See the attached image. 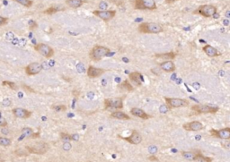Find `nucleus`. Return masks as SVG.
Listing matches in <instances>:
<instances>
[{"instance_id": "4", "label": "nucleus", "mask_w": 230, "mask_h": 162, "mask_svg": "<svg viewBox=\"0 0 230 162\" xmlns=\"http://www.w3.org/2000/svg\"><path fill=\"white\" fill-rule=\"evenodd\" d=\"M134 7L138 10H155L157 4L155 0H134Z\"/></svg>"}, {"instance_id": "33", "label": "nucleus", "mask_w": 230, "mask_h": 162, "mask_svg": "<svg viewBox=\"0 0 230 162\" xmlns=\"http://www.w3.org/2000/svg\"><path fill=\"white\" fill-rule=\"evenodd\" d=\"M13 38H14V34H13L12 31H8V32L5 34V39H6V40L12 41Z\"/></svg>"}, {"instance_id": "42", "label": "nucleus", "mask_w": 230, "mask_h": 162, "mask_svg": "<svg viewBox=\"0 0 230 162\" xmlns=\"http://www.w3.org/2000/svg\"><path fill=\"white\" fill-rule=\"evenodd\" d=\"M157 147H156V146H153V147L149 148V152H150L151 153H156V152H157Z\"/></svg>"}, {"instance_id": "18", "label": "nucleus", "mask_w": 230, "mask_h": 162, "mask_svg": "<svg viewBox=\"0 0 230 162\" xmlns=\"http://www.w3.org/2000/svg\"><path fill=\"white\" fill-rule=\"evenodd\" d=\"M130 113H131V115H133L135 117H139L141 119H148V118L151 117L144 110H142L141 108H133L130 110Z\"/></svg>"}, {"instance_id": "36", "label": "nucleus", "mask_w": 230, "mask_h": 162, "mask_svg": "<svg viewBox=\"0 0 230 162\" xmlns=\"http://www.w3.org/2000/svg\"><path fill=\"white\" fill-rule=\"evenodd\" d=\"M63 150L64 151H69V150H71V148H72V145L68 143V142H65L64 143H63Z\"/></svg>"}, {"instance_id": "7", "label": "nucleus", "mask_w": 230, "mask_h": 162, "mask_svg": "<svg viewBox=\"0 0 230 162\" xmlns=\"http://www.w3.org/2000/svg\"><path fill=\"white\" fill-rule=\"evenodd\" d=\"M123 108L122 99L115 98V99H106L104 100V108L109 109H121Z\"/></svg>"}, {"instance_id": "24", "label": "nucleus", "mask_w": 230, "mask_h": 162, "mask_svg": "<svg viewBox=\"0 0 230 162\" xmlns=\"http://www.w3.org/2000/svg\"><path fill=\"white\" fill-rule=\"evenodd\" d=\"M194 161L195 162H212V160H211V158H208V157L203 156L202 154L196 153V156H195Z\"/></svg>"}, {"instance_id": "10", "label": "nucleus", "mask_w": 230, "mask_h": 162, "mask_svg": "<svg viewBox=\"0 0 230 162\" xmlns=\"http://www.w3.org/2000/svg\"><path fill=\"white\" fill-rule=\"evenodd\" d=\"M41 70H42V65L38 62L31 63L25 67V73L27 75H30V76L38 74Z\"/></svg>"}, {"instance_id": "11", "label": "nucleus", "mask_w": 230, "mask_h": 162, "mask_svg": "<svg viewBox=\"0 0 230 162\" xmlns=\"http://www.w3.org/2000/svg\"><path fill=\"white\" fill-rule=\"evenodd\" d=\"M94 14L103 21H110L111 19H112L115 16L116 12L114 10H108V11L107 10H105V11L97 10V11L94 12Z\"/></svg>"}, {"instance_id": "32", "label": "nucleus", "mask_w": 230, "mask_h": 162, "mask_svg": "<svg viewBox=\"0 0 230 162\" xmlns=\"http://www.w3.org/2000/svg\"><path fill=\"white\" fill-rule=\"evenodd\" d=\"M58 10L57 8H54V7H50V8H48L47 10L44 11V13H47V14H52V13H57Z\"/></svg>"}, {"instance_id": "30", "label": "nucleus", "mask_w": 230, "mask_h": 162, "mask_svg": "<svg viewBox=\"0 0 230 162\" xmlns=\"http://www.w3.org/2000/svg\"><path fill=\"white\" fill-rule=\"evenodd\" d=\"M99 8L101 11H105L108 8V3H106L105 1H102L99 4Z\"/></svg>"}, {"instance_id": "6", "label": "nucleus", "mask_w": 230, "mask_h": 162, "mask_svg": "<svg viewBox=\"0 0 230 162\" xmlns=\"http://www.w3.org/2000/svg\"><path fill=\"white\" fill-rule=\"evenodd\" d=\"M166 104L170 108H184L189 106V101L184 99H177V98H165Z\"/></svg>"}, {"instance_id": "21", "label": "nucleus", "mask_w": 230, "mask_h": 162, "mask_svg": "<svg viewBox=\"0 0 230 162\" xmlns=\"http://www.w3.org/2000/svg\"><path fill=\"white\" fill-rule=\"evenodd\" d=\"M155 56L157 58H160L162 60L171 61L175 57V53L174 52H168V53H163V54H156Z\"/></svg>"}, {"instance_id": "40", "label": "nucleus", "mask_w": 230, "mask_h": 162, "mask_svg": "<svg viewBox=\"0 0 230 162\" xmlns=\"http://www.w3.org/2000/svg\"><path fill=\"white\" fill-rule=\"evenodd\" d=\"M53 108L54 109H56V111H63V110H66V107L65 106H62V105H60V106H56V107H53Z\"/></svg>"}, {"instance_id": "41", "label": "nucleus", "mask_w": 230, "mask_h": 162, "mask_svg": "<svg viewBox=\"0 0 230 162\" xmlns=\"http://www.w3.org/2000/svg\"><path fill=\"white\" fill-rule=\"evenodd\" d=\"M29 26H30V29L32 30L33 28L37 27V23H36L34 21H30V22H29Z\"/></svg>"}, {"instance_id": "8", "label": "nucleus", "mask_w": 230, "mask_h": 162, "mask_svg": "<svg viewBox=\"0 0 230 162\" xmlns=\"http://www.w3.org/2000/svg\"><path fill=\"white\" fill-rule=\"evenodd\" d=\"M192 109L194 110L197 113H202V114H208V113H216L219 111V108L218 107H212V106H209V105H193L192 107Z\"/></svg>"}, {"instance_id": "37", "label": "nucleus", "mask_w": 230, "mask_h": 162, "mask_svg": "<svg viewBox=\"0 0 230 162\" xmlns=\"http://www.w3.org/2000/svg\"><path fill=\"white\" fill-rule=\"evenodd\" d=\"M122 86L126 87L128 91H133V88H132V86H131V85L129 83V82H128L127 80H126V81H124V82H123Z\"/></svg>"}, {"instance_id": "38", "label": "nucleus", "mask_w": 230, "mask_h": 162, "mask_svg": "<svg viewBox=\"0 0 230 162\" xmlns=\"http://www.w3.org/2000/svg\"><path fill=\"white\" fill-rule=\"evenodd\" d=\"M7 22H8V19H7V18L3 17V16L0 15V26H3V25L7 24Z\"/></svg>"}, {"instance_id": "26", "label": "nucleus", "mask_w": 230, "mask_h": 162, "mask_svg": "<svg viewBox=\"0 0 230 162\" xmlns=\"http://www.w3.org/2000/svg\"><path fill=\"white\" fill-rule=\"evenodd\" d=\"M12 144V140L7 138V137H4V136H0V146L3 147H8Z\"/></svg>"}, {"instance_id": "5", "label": "nucleus", "mask_w": 230, "mask_h": 162, "mask_svg": "<svg viewBox=\"0 0 230 162\" xmlns=\"http://www.w3.org/2000/svg\"><path fill=\"white\" fill-rule=\"evenodd\" d=\"M34 49L38 53H40V55L44 56L45 58H50L54 55L53 48L51 47H49V45L44 44V43H39V44L35 45L34 46Z\"/></svg>"}, {"instance_id": "23", "label": "nucleus", "mask_w": 230, "mask_h": 162, "mask_svg": "<svg viewBox=\"0 0 230 162\" xmlns=\"http://www.w3.org/2000/svg\"><path fill=\"white\" fill-rule=\"evenodd\" d=\"M66 3L71 8H78L84 4V1L83 0H67Z\"/></svg>"}, {"instance_id": "43", "label": "nucleus", "mask_w": 230, "mask_h": 162, "mask_svg": "<svg viewBox=\"0 0 230 162\" xmlns=\"http://www.w3.org/2000/svg\"><path fill=\"white\" fill-rule=\"evenodd\" d=\"M2 134L3 135H7L8 134V130L7 129H5V127H2Z\"/></svg>"}, {"instance_id": "46", "label": "nucleus", "mask_w": 230, "mask_h": 162, "mask_svg": "<svg viewBox=\"0 0 230 162\" xmlns=\"http://www.w3.org/2000/svg\"><path fill=\"white\" fill-rule=\"evenodd\" d=\"M226 17H227L228 19H229V18L230 17V11L229 10H228V11H227V13H226Z\"/></svg>"}, {"instance_id": "14", "label": "nucleus", "mask_w": 230, "mask_h": 162, "mask_svg": "<svg viewBox=\"0 0 230 162\" xmlns=\"http://www.w3.org/2000/svg\"><path fill=\"white\" fill-rule=\"evenodd\" d=\"M184 129H185L186 131H193V132H197V131H201L203 128V126L201 122L199 121H193L187 124H184L183 126Z\"/></svg>"}, {"instance_id": "9", "label": "nucleus", "mask_w": 230, "mask_h": 162, "mask_svg": "<svg viewBox=\"0 0 230 162\" xmlns=\"http://www.w3.org/2000/svg\"><path fill=\"white\" fill-rule=\"evenodd\" d=\"M197 13L204 17H211L217 13V8L212 4H204L197 9Z\"/></svg>"}, {"instance_id": "19", "label": "nucleus", "mask_w": 230, "mask_h": 162, "mask_svg": "<svg viewBox=\"0 0 230 162\" xmlns=\"http://www.w3.org/2000/svg\"><path fill=\"white\" fill-rule=\"evenodd\" d=\"M203 51H204V53H205L207 56H211V57L218 56L220 55V53L214 47H212V46H211V45H206V46H204V47H203Z\"/></svg>"}, {"instance_id": "3", "label": "nucleus", "mask_w": 230, "mask_h": 162, "mask_svg": "<svg viewBox=\"0 0 230 162\" xmlns=\"http://www.w3.org/2000/svg\"><path fill=\"white\" fill-rule=\"evenodd\" d=\"M25 149L27 150L28 153L42 155V154H45L49 151V145L46 143L39 142L32 145H27L25 147Z\"/></svg>"}, {"instance_id": "16", "label": "nucleus", "mask_w": 230, "mask_h": 162, "mask_svg": "<svg viewBox=\"0 0 230 162\" xmlns=\"http://www.w3.org/2000/svg\"><path fill=\"white\" fill-rule=\"evenodd\" d=\"M104 72H105V70L103 68H97V67L90 65L87 69V75L90 78H96V77H99L100 75H102Z\"/></svg>"}, {"instance_id": "35", "label": "nucleus", "mask_w": 230, "mask_h": 162, "mask_svg": "<svg viewBox=\"0 0 230 162\" xmlns=\"http://www.w3.org/2000/svg\"><path fill=\"white\" fill-rule=\"evenodd\" d=\"M12 104V100L10 99H4L2 101V105L4 107H9Z\"/></svg>"}, {"instance_id": "44", "label": "nucleus", "mask_w": 230, "mask_h": 162, "mask_svg": "<svg viewBox=\"0 0 230 162\" xmlns=\"http://www.w3.org/2000/svg\"><path fill=\"white\" fill-rule=\"evenodd\" d=\"M71 136H72V140H74V141H77L79 139V135H74Z\"/></svg>"}, {"instance_id": "20", "label": "nucleus", "mask_w": 230, "mask_h": 162, "mask_svg": "<svg viewBox=\"0 0 230 162\" xmlns=\"http://www.w3.org/2000/svg\"><path fill=\"white\" fill-rule=\"evenodd\" d=\"M160 69H162L165 72L170 73V72H174L175 70V65L172 61H165L163 63L160 64Z\"/></svg>"}, {"instance_id": "12", "label": "nucleus", "mask_w": 230, "mask_h": 162, "mask_svg": "<svg viewBox=\"0 0 230 162\" xmlns=\"http://www.w3.org/2000/svg\"><path fill=\"white\" fill-rule=\"evenodd\" d=\"M12 113L13 115L17 117V118H21V119H27L31 116V112L22 108H15L12 109Z\"/></svg>"}, {"instance_id": "28", "label": "nucleus", "mask_w": 230, "mask_h": 162, "mask_svg": "<svg viewBox=\"0 0 230 162\" xmlns=\"http://www.w3.org/2000/svg\"><path fill=\"white\" fill-rule=\"evenodd\" d=\"M25 7H31L32 5V1L31 0H13Z\"/></svg>"}, {"instance_id": "1", "label": "nucleus", "mask_w": 230, "mask_h": 162, "mask_svg": "<svg viewBox=\"0 0 230 162\" xmlns=\"http://www.w3.org/2000/svg\"><path fill=\"white\" fill-rule=\"evenodd\" d=\"M139 31L141 33H160L163 31L161 24L157 22H143L139 26Z\"/></svg>"}, {"instance_id": "2", "label": "nucleus", "mask_w": 230, "mask_h": 162, "mask_svg": "<svg viewBox=\"0 0 230 162\" xmlns=\"http://www.w3.org/2000/svg\"><path fill=\"white\" fill-rule=\"evenodd\" d=\"M110 53V49L103 46H95L92 48V50L89 53V56L94 61H100L104 56H108Z\"/></svg>"}, {"instance_id": "27", "label": "nucleus", "mask_w": 230, "mask_h": 162, "mask_svg": "<svg viewBox=\"0 0 230 162\" xmlns=\"http://www.w3.org/2000/svg\"><path fill=\"white\" fill-rule=\"evenodd\" d=\"M33 135V131L30 127H25L22 130V137H31Z\"/></svg>"}, {"instance_id": "22", "label": "nucleus", "mask_w": 230, "mask_h": 162, "mask_svg": "<svg viewBox=\"0 0 230 162\" xmlns=\"http://www.w3.org/2000/svg\"><path fill=\"white\" fill-rule=\"evenodd\" d=\"M111 117L113 118H116V119H121V120H129L130 119V117L128 115H126L125 113L121 112V111H115V112L112 113Z\"/></svg>"}, {"instance_id": "13", "label": "nucleus", "mask_w": 230, "mask_h": 162, "mask_svg": "<svg viewBox=\"0 0 230 162\" xmlns=\"http://www.w3.org/2000/svg\"><path fill=\"white\" fill-rule=\"evenodd\" d=\"M211 135L215 137L223 139V140H229L230 138V128L229 127H226L224 129L221 130H214L212 129L211 131Z\"/></svg>"}, {"instance_id": "29", "label": "nucleus", "mask_w": 230, "mask_h": 162, "mask_svg": "<svg viewBox=\"0 0 230 162\" xmlns=\"http://www.w3.org/2000/svg\"><path fill=\"white\" fill-rule=\"evenodd\" d=\"M60 138L61 140L65 143V142H69L72 141V136L68 134H65V133H61L60 134Z\"/></svg>"}, {"instance_id": "34", "label": "nucleus", "mask_w": 230, "mask_h": 162, "mask_svg": "<svg viewBox=\"0 0 230 162\" xmlns=\"http://www.w3.org/2000/svg\"><path fill=\"white\" fill-rule=\"evenodd\" d=\"M7 126V122L4 119V117H3L0 114V127H6Z\"/></svg>"}, {"instance_id": "25", "label": "nucleus", "mask_w": 230, "mask_h": 162, "mask_svg": "<svg viewBox=\"0 0 230 162\" xmlns=\"http://www.w3.org/2000/svg\"><path fill=\"white\" fill-rule=\"evenodd\" d=\"M182 155L184 159L190 161H193L194 159H195V156H196V153L194 152H182Z\"/></svg>"}, {"instance_id": "45", "label": "nucleus", "mask_w": 230, "mask_h": 162, "mask_svg": "<svg viewBox=\"0 0 230 162\" xmlns=\"http://www.w3.org/2000/svg\"><path fill=\"white\" fill-rule=\"evenodd\" d=\"M175 1H178V0H166V2L167 4H171V3H174V2H175Z\"/></svg>"}, {"instance_id": "31", "label": "nucleus", "mask_w": 230, "mask_h": 162, "mask_svg": "<svg viewBox=\"0 0 230 162\" xmlns=\"http://www.w3.org/2000/svg\"><path fill=\"white\" fill-rule=\"evenodd\" d=\"M3 85H8L12 90H16V84L14 82H11L8 81H4L3 82Z\"/></svg>"}, {"instance_id": "39", "label": "nucleus", "mask_w": 230, "mask_h": 162, "mask_svg": "<svg viewBox=\"0 0 230 162\" xmlns=\"http://www.w3.org/2000/svg\"><path fill=\"white\" fill-rule=\"evenodd\" d=\"M17 45H18L19 47H23V46H25V45H26V39H18Z\"/></svg>"}, {"instance_id": "15", "label": "nucleus", "mask_w": 230, "mask_h": 162, "mask_svg": "<svg viewBox=\"0 0 230 162\" xmlns=\"http://www.w3.org/2000/svg\"><path fill=\"white\" fill-rule=\"evenodd\" d=\"M123 139L125 141L129 142L131 144H139L142 141V137H141L140 134L136 130L132 131V134L130 137H126V138H123Z\"/></svg>"}, {"instance_id": "17", "label": "nucleus", "mask_w": 230, "mask_h": 162, "mask_svg": "<svg viewBox=\"0 0 230 162\" xmlns=\"http://www.w3.org/2000/svg\"><path fill=\"white\" fill-rule=\"evenodd\" d=\"M129 77H130V80L131 82H133L137 86H140L142 84V82H144V78H143L142 74L139 72H133V73L130 74Z\"/></svg>"}, {"instance_id": "47", "label": "nucleus", "mask_w": 230, "mask_h": 162, "mask_svg": "<svg viewBox=\"0 0 230 162\" xmlns=\"http://www.w3.org/2000/svg\"><path fill=\"white\" fill-rule=\"evenodd\" d=\"M224 23L225 25H229V21H224Z\"/></svg>"}]
</instances>
